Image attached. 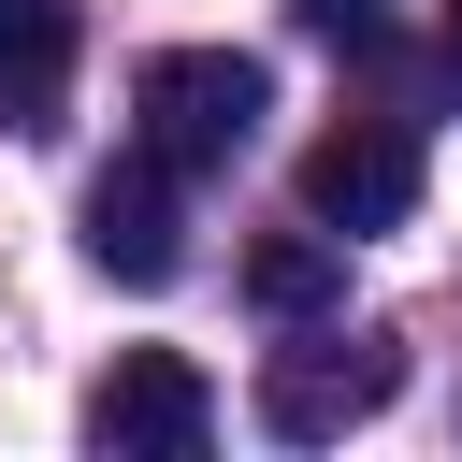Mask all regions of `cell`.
<instances>
[{
	"mask_svg": "<svg viewBox=\"0 0 462 462\" xmlns=\"http://www.w3.org/2000/svg\"><path fill=\"white\" fill-rule=\"evenodd\" d=\"M390 390H404V346H390V332H303V346L260 361V433L332 448V433H361Z\"/></svg>",
	"mask_w": 462,
	"mask_h": 462,
	"instance_id": "2",
	"label": "cell"
},
{
	"mask_svg": "<svg viewBox=\"0 0 462 462\" xmlns=\"http://www.w3.org/2000/svg\"><path fill=\"white\" fill-rule=\"evenodd\" d=\"M260 116H274V72H260L245 43H173V58H144V144H159L173 173L245 159Z\"/></svg>",
	"mask_w": 462,
	"mask_h": 462,
	"instance_id": "1",
	"label": "cell"
},
{
	"mask_svg": "<svg viewBox=\"0 0 462 462\" xmlns=\"http://www.w3.org/2000/svg\"><path fill=\"white\" fill-rule=\"evenodd\" d=\"M448 72H462V0H448Z\"/></svg>",
	"mask_w": 462,
	"mask_h": 462,
	"instance_id": "9",
	"label": "cell"
},
{
	"mask_svg": "<svg viewBox=\"0 0 462 462\" xmlns=\"http://www.w3.org/2000/svg\"><path fill=\"white\" fill-rule=\"evenodd\" d=\"M303 217L318 231H404L419 217V130L404 116H346V130H318L303 144Z\"/></svg>",
	"mask_w": 462,
	"mask_h": 462,
	"instance_id": "3",
	"label": "cell"
},
{
	"mask_svg": "<svg viewBox=\"0 0 462 462\" xmlns=\"http://www.w3.org/2000/svg\"><path fill=\"white\" fill-rule=\"evenodd\" d=\"M289 14H303L318 43H346V58H375V43H390V0H289Z\"/></svg>",
	"mask_w": 462,
	"mask_h": 462,
	"instance_id": "8",
	"label": "cell"
},
{
	"mask_svg": "<svg viewBox=\"0 0 462 462\" xmlns=\"http://www.w3.org/2000/svg\"><path fill=\"white\" fill-rule=\"evenodd\" d=\"M72 0H0V130H58L72 101Z\"/></svg>",
	"mask_w": 462,
	"mask_h": 462,
	"instance_id": "6",
	"label": "cell"
},
{
	"mask_svg": "<svg viewBox=\"0 0 462 462\" xmlns=\"http://www.w3.org/2000/svg\"><path fill=\"white\" fill-rule=\"evenodd\" d=\"M245 303H260V318H332V303H346V231H274V245H245Z\"/></svg>",
	"mask_w": 462,
	"mask_h": 462,
	"instance_id": "7",
	"label": "cell"
},
{
	"mask_svg": "<svg viewBox=\"0 0 462 462\" xmlns=\"http://www.w3.org/2000/svg\"><path fill=\"white\" fill-rule=\"evenodd\" d=\"M87 260H101L116 289H159V274L188 260V217H173V159H159V144H130L116 173H87Z\"/></svg>",
	"mask_w": 462,
	"mask_h": 462,
	"instance_id": "5",
	"label": "cell"
},
{
	"mask_svg": "<svg viewBox=\"0 0 462 462\" xmlns=\"http://www.w3.org/2000/svg\"><path fill=\"white\" fill-rule=\"evenodd\" d=\"M87 433H101L116 462H188V448L217 433V390H202V361H173V346H130V361L87 390Z\"/></svg>",
	"mask_w": 462,
	"mask_h": 462,
	"instance_id": "4",
	"label": "cell"
}]
</instances>
